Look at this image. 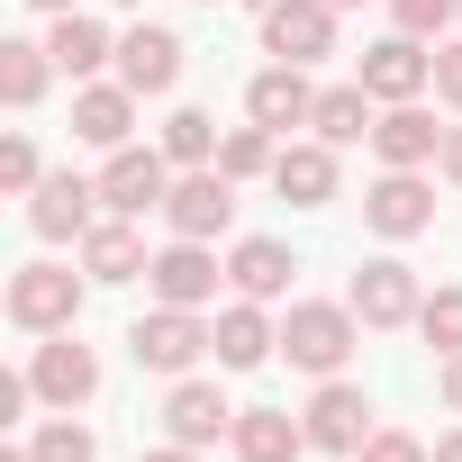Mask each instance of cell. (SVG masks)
<instances>
[{"mask_svg": "<svg viewBox=\"0 0 462 462\" xmlns=\"http://www.w3.org/2000/svg\"><path fill=\"white\" fill-rule=\"evenodd\" d=\"M163 226L172 236H226V226H236V181H226L217 163H199V172H181L172 190H163Z\"/></svg>", "mask_w": 462, "mask_h": 462, "instance_id": "obj_4", "label": "cell"}, {"mask_svg": "<svg viewBox=\"0 0 462 462\" xmlns=\"http://www.w3.org/2000/svg\"><path fill=\"white\" fill-rule=\"evenodd\" d=\"M163 190H172V154H163V145H118V154L100 163V199H109L118 217L163 208Z\"/></svg>", "mask_w": 462, "mask_h": 462, "instance_id": "obj_6", "label": "cell"}, {"mask_svg": "<svg viewBox=\"0 0 462 462\" xmlns=\"http://www.w3.org/2000/svg\"><path fill=\"white\" fill-rule=\"evenodd\" d=\"M435 462H462V426H453V435H435Z\"/></svg>", "mask_w": 462, "mask_h": 462, "instance_id": "obj_38", "label": "cell"}, {"mask_svg": "<svg viewBox=\"0 0 462 462\" xmlns=\"http://www.w3.org/2000/svg\"><path fill=\"white\" fill-rule=\"evenodd\" d=\"M73 136L100 145V154L136 145V91H127V82H82V91H73Z\"/></svg>", "mask_w": 462, "mask_h": 462, "instance_id": "obj_17", "label": "cell"}, {"mask_svg": "<svg viewBox=\"0 0 462 462\" xmlns=\"http://www.w3.org/2000/svg\"><path fill=\"white\" fill-rule=\"evenodd\" d=\"M118 82H127L136 100H163V91L181 82V37H172V28H127V37H118Z\"/></svg>", "mask_w": 462, "mask_h": 462, "instance_id": "obj_16", "label": "cell"}, {"mask_svg": "<svg viewBox=\"0 0 462 462\" xmlns=\"http://www.w3.org/2000/svg\"><path fill=\"white\" fill-rule=\"evenodd\" d=\"M300 426H309V444H318V453H363V435H372V399L336 372V381H318V399H309V417H300Z\"/></svg>", "mask_w": 462, "mask_h": 462, "instance_id": "obj_13", "label": "cell"}, {"mask_svg": "<svg viewBox=\"0 0 462 462\" xmlns=\"http://www.w3.org/2000/svg\"><path fill=\"white\" fill-rule=\"evenodd\" d=\"M91 199H100V181H82V172H46L37 190H28V226L46 245H64V236H91Z\"/></svg>", "mask_w": 462, "mask_h": 462, "instance_id": "obj_14", "label": "cell"}, {"mask_svg": "<svg viewBox=\"0 0 462 462\" xmlns=\"http://www.w3.org/2000/svg\"><path fill=\"white\" fill-rule=\"evenodd\" d=\"M327 10H336V19H345V10H363V0H327Z\"/></svg>", "mask_w": 462, "mask_h": 462, "instance_id": "obj_40", "label": "cell"}, {"mask_svg": "<svg viewBox=\"0 0 462 462\" xmlns=\"http://www.w3.org/2000/svg\"><path fill=\"white\" fill-rule=\"evenodd\" d=\"M435 91L462 109V37H453V46H435Z\"/></svg>", "mask_w": 462, "mask_h": 462, "instance_id": "obj_34", "label": "cell"}, {"mask_svg": "<svg viewBox=\"0 0 462 462\" xmlns=\"http://www.w3.org/2000/svg\"><path fill=\"white\" fill-rule=\"evenodd\" d=\"M127 10H136V0H127Z\"/></svg>", "mask_w": 462, "mask_h": 462, "instance_id": "obj_42", "label": "cell"}, {"mask_svg": "<svg viewBox=\"0 0 462 462\" xmlns=\"http://www.w3.org/2000/svg\"><path fill=\"white\" fill-rule=\"evenodd\" d=\"M354 345H363L354 300H300V309L282 318V354H291L300 372H318V381H336V372L354 363Z\"/></svg>", "mask_w": 462, "mask_h": 462, "instance_id": "obj_1", "label": "cell"}, {"mask_svg": "<svg viewBox=\"0 0 462 462\" xmlns=\"http://www.w3.org/2000/svg\"><path fill=\"white\" fill-rule=\"evenodd\" d=\"M37 181H46V172H37V145H28V136H10V145H0V190H19V199H28Z\"/></svg>", "mask_w": 462, "mask_h": 462, "instance_id": "obj_33", "label": "cell"}, {"mask_svg": "<svg viewBox=\"0 0 462 462\" xmlns=\"http://www.w3.org/2000/svg\"><path fill=\"white\" fill-rule=\"evenodd\" d=\"M226 444H236V462H300V453H318L291 408H236V435Z\"/></svg>", "mask_w": 462, "mask_h": 462, "instance_id": "obj_18", "label": "cell"}, {"mask_svg": "<svg viewBox=\"0 0 462 462\" xmlns=\"http://www.w3.org/2000/svg\"><path fill=\"white\" fill-rule=\"evenodd\" d=\"M354 318L363 327H417V309H426V291H417V273L399 263V254H372L363 273H354Z\"/></svg>", "mask_w": 462, "mask_h": 462, "instance_id": "obj_7", "label": "cell"}, {"mask_svg": "<svg viewBox=\"0 0 462 462\" xmlns=\"http://www.w3.org/2000/svg\"><path fill=\"white\" fill-rule=\"evenodd\" d=\"M273 163H282L273 127H226V136H217V172H226V181H254V172H273Z\"/></svg>", "mask_w": 462, "mask_h": 462, "instance_id": "obj_28", "label": "cell"}, {"mask_svg": "<svg viewBox=\"0 0 462 462\" xmlns=\"http://www.w3.org/2000/svg\"><path fill=\"white\" fill-rule=\"evenodd\" d=\"M145 263H154V254H145V236H136L118 208L82 236V273H91V282H145Z\"/></svg>", "mask_w": 462, "mask_h": 462, "instance_id": "obj_22", "label": "cell"}, {"mask_svg": "<svg viewBox=\"0 0 462 462\" xmlns=\"http://www.w3.org/2000/svg\"><path fill=\"white\" fill-rule=\"evenodd\" d=\"M390 19H399V37H444L462 19V0H390Z\"/></svg>", "mask_w": 462, "mask_h": 462, "instance_id": "obj_32", "label": "cell"}, {"mask_svg": "<svg viewBox=\"0 0 462 462\" xmlns=\"http://www.w3.org/2000/svg\"><path fill=\"white\" fill-rule=\"evenodd\" d=\"M217 273H226V263H217L199 236H172V245L145 263V282H154L163 309H208V300H217Z\"/></svg>", "mask_w": 462, "mask_h": 462, "instance_id": "obj_10", "label": "cell"}, {"mask_svg": "<svg viewBox=\"0 0 462 462\" xmlns=\"http://www.w3.org/2000/svg\"><path fill=\"white\" fill-rule=\"evenodd\" d=\"M136 462H199V444H154V453H136Z\"/></svg>", "mask_w": 462, "mask_h": 462, "instance_id": "obj_37", "label": "cell"}, {"mask_svg": "<svg viewBox=\"0 0 462 462\" xmlns=\"http://www.w3.org/2000/svg\"><path fill=\"white\" fill-rule=\"evenodd\" d=\"M46 46H55V73H73V82H91L100 64H118V37H109L100 19H82V10H64Z\"/></svg>", "mask_w": 462, "mask_h": 462, "instance_id": "obj_24", "label": "cell"}, {"mask_svg": "<svg viewBox=\"0 0 462 462\" xmlns=\"http://www.w3.org/2000/svg\"><path fill=\"white\" fill-rule=\"evenodd\" d=\"M28 381H37V399H46V408H82V399L100 390V354H91V345L64 327V336H46V345H37Z\"/></svg>", "mask_w": 462, "mask_h": 462, "instance_id": "obj_11", "label": "cell"}, {"mask_svg": "<svg viewBox=\"0 0 462 462\" xmlns=\"http://www.w3.org/2000/svg\"><path fill=\"white\" fill-rule=\"evenodd\" d=\"M28 453H37V462H100V435L64 408V417H46V426L28 435Z\"/></svg>", "mask_w": 462, "mask_h": 462, "instance_id": "obj_29", "label": "cell"}, {"mask_svg": "<svg viewBox=\"0 0 462 462\" xmlns=\"http://www.w3.org/2000/svg\"><path fill=\"white\" fill-rule=\"evenodd\" d=\"M435 172H444V181H462V127H444V154H435Z\"/></svg>", "mask_w": 462, "mask_h": 462, "instance_id": "obj_36", "label": "cell"}, {"mask_svg": "<svg viewBox=\"0 0 462 462\" xmlns=\"http://www.w3.org/2000/svg\"><path fill=\"white\" fill-rule=\"evenodd\" d=\"M435 363H444V372H435V390H444V408L462 417V354H435Z\"/></svg>", "mask_w": 462, "mask_h": 462, "instance_id": "obj_35", "label": "cell"}, {"mask_svg": "<svg viewBox=\"0 0 462 462\" xmlns=\"http://www.w3.org/2000/svg\"><path fill=\"white\" fill-rule=\"evenodd\" d=\"M82 291H91V273L28 263V273H10V327H28V336H64V327L82 318Z\"/></svg>", "mask_w": 462, "mask_h": 462, "instance_id": "obj_2", "label": "cell"}, {"mask_svg": "<svg viewBox=\"0 0 462 462\" xmlns=\"http://www.w3.org/2000/svg\"><path fill=\"white\" fill-rule=\"evenodd\" d=\"M282 354V327L263 318V300H236V309H217V363L226 372H254Z\"/></svg>", "mask_w": 462, "mask_h": 462, "instance_id": "obj_21", "label": "cell"}, {"mask_svg": "<svg viewBox=\"0 0 462 462\" xmlns=\"http://www.w3.org/2000/svg\"><path fill=\"white\" fill-rule=\"evenodd\" d=\"M417 336H426L435 354H462V291H435V300L417 309Z\"/></svg>", "mask_w": 462, "mask_h": 462, "instance_id": "obj_30", "label": "cell"}, {"mask_svg": "<svg viewBox=\"0 0 462 462\" xmlns=\"http://www.w3.org/2000/svg\"><path fill=\"white\" fill-rule=\"evenodd\" d=\"M245 118L273 127V136L309 127V118H318V82H309V64H263V73L245 82Z\"/></svg>", "mask_w": 462, "mask_h": 462, "instance_id": "obj_9", "label": "cell"}, {"mask_svg": "<svg viewBox=\"0 0 462 462\" xmlns=\"http://www.w3.org/2000/svg\"><path fill=\"white\" fill-rule=\"evenodd\" d=\"M291 273H300V263H291V245H282V236H245L236 254H226V282H236V300H282V291H291Z\"/></svg>", "mask_w": 462, "mask_h": 462, "instance_id": "obj_23", "label": "cell"}, {"mask_svg": "<svg viewBox=\"0 0 462 462\" xmlns=\"http://www.w3.org/2000/svg\"><path fill=\"white\" fill-rule=\"evenodd\" d=\"M127 354H136V372H190L199 354H217V327H199V309H154V318H136L127 327Z\"/></svg>", "mask_w": 462, "mask_h": 462, "instance_id": "obj_3", "label": "cell"}, {"mask_svg": "<svg viewBox=\"0 0 462 462\" xmlns=\"http://www.w3.org/2000/svg\"><path fill=\"white\" fill-rule=\"evenodd\" d=\"M273 190H282L291 208H327V199H336V145H327V136H309V145H282V163H273Z\"/></svg>", "mask_w": 462, "mask_h": 462, "instance_id": "obj_20", "label": "cell"}, {"mask_svg": "<svg viewBox=\"0 0 462 462\" xmlns=\"http://www.w3.org/2000/svg\"><path fill=\"white\" fill-rule=\"evenodd\" d=\"M46 82H55V46H28V37L0 46V100H10V109H37Z\"/></svg>", "mask_w": 462, "mask_h": 462, "instance_id": "obj_26", "label": "cell"}, {"mask_svg": "<svg viewBox=\"0 0 462 462\" xmlns=\"http://www.w3.org/2000/svg\"><path fill=\"white\" fill-rule=\"evenodd\" d=\"M372 154H381L390 172H417V163H435V154H444V127H435L417 100H399V109H381V127H372Z\"/></svg>", "mask_w": 462, "mask_h": 462, "instance_id": "obj_19", "label": "cell"}, {"mask_svg": "<svg viewBox=\"0 0 462 462\" xmlns=\"http://www.w3.org/2000/svg\"><path fill=\"white\" fill-rule=\"evenodd\" d=\"M163 435L172 444H217V435H236V408H226V390L217 381H172V399H163Z\"/></svg>", "mask_w": 462, "mask_h": 462, "instance_id": "obj_15", "label": "cell"}, {"mask_svg": "<svg viewBox=\"0 0 462 462\" xmlns=\"http://www.w3.org/2000/svg\"><path fill=\"white\" fill-rule=\"evenodd\" d=\"M263 55H273V64H318V55H336V10H327V0H273V10H263Z\"/></svg>", "mask_w": 462, "mask_h": 462, "instance_id": "obj_8", "label": "cell"}, {"mask_svg": "<svg viewBox=\"0 0 462 462\" xmlns=\"http://www.w3.org/2000/svg\"><path fill=\"white\" fill-rule=\"evenodd\" d=\"M245 10H273V0H245Z\"/></svg>", "mask_w": 462, "mask_h": 462, "instance_id": "obj_41", "label": "cell"}, {"mask_svg": "<svg viewBox=\"0 0 462 462\" xmlns=\"http://www.w3.org/2000/svg\"><path fill=\"white\" fill-rule=\"evenodd\" d=\"M163 154H172L181 172L217 163V118H208V109H172V118H163Z\"/></svg>", "mask_w": 462, "mask_h": 462, "instance_id": "obj_27", "label": "cell"}, {"mask_svg": "<svg viewBox=\"0 0 462 462\" xmlns=\"http://www.w3.org/2000/svg\"><path fill=\"white\" fill-rule=\"evenodd\" d=\"M354 462H435V444H426V435H408V426H372Z\"/></svg>", "mask_w": 462, "mask_h": 462, "instance_id": "obj_31", "label": "cell"}, {"mask_svg": "<svg viewBox=\"0 0 462 462\" xmlns=\"http://www.w3.org/2000/svg\"><path fill=\"white\" fill-rule=\"evenodd\" d=\"M363 226H372V236H390V245H408V236H426V226H435V190H426L417 172H381V181L363 190Z\"/></svg>", "mask_w": 462, "mask_h": 462, "instance_id": "obj_12", "label": "cell"}, {"mask_svg": "<svg viewBox=\"0 0 462 462\" xmlns=\"http://www.w3.org/2000/svg\"><path fill=\"white\" fill-rule=\"evenodd\" d=\"M354 82H363L381 109H399V100H417V91L435 82V55H426V37H381V46H363Z\"/></svg>", "mask_w": 462, "mask_h": 462, "instance_id": "obj_5", "label": "cell"}, {"mask_svg": "<svg viewBox=\"0 0 462 462\" xmlns=\"http://www.w3.org/2000/svg\"><path fill=\"white\" fill-rule=\"evenodd\" d=\"M28 10H46V19H64V10H73V0H28Z\"/></svg>", "mask_w": 462, "mask_h": 462, "instance_id": "obj_39", "label": "cell"}, {"mask_svg": "<svg viewBox=\"0 0 462 462\" xmlns=\"http://www.w3.org/2000/svg\"><path fill=\"white\" fill-rule=\"evenodd\" d=\"M372 109H381V100H372L363 82H336V91H318V118H309V127H318L327 145H363V136L381 127Z\"/></svg>", "mask_w": 462, "mask_h": 462, "instance_id": "obj_25", "label": "cell"}]
</instances>
